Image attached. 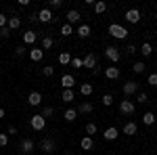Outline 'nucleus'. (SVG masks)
Returning a JSON list of instances; mask_svg holds the SVG:
<instances>
[{"label": "nucleus", "instance_id": "2eb2a0df", "mask_svg": "<svg viewBox=\"0 0 157 155\" xmlns=\"http://www.w3.org/2000/svg\"><path fill=\"white\" fill-rule=\"evenodd\" d=\"M117 134H120V132H117L115 126H109L107 130L103 132V138H105V141H115V138H117Z\"/></svg>", "mask_w": 157, "mask_h": 155}, {"label": "nucleus", "instance_id": "1a4fd4ad", "mask_svg": "<svg viewBox=\"0 0 157 155\" xmlns=\"http://www.w3.org/2000/svg\"><path fill=\"white\" fill-rule=\"evenodd\" d=\"M61 86H63V90H69L75 86V78H73L71 73H63L61 76Z\"/></svg>", "mask_w": 157, "mask_h": 155}, {"label": "nucleus", "instance_id": "473e14b6", "mask_svg": "<svg viewBox=\"0 0 157 155\" xmlns=\"http://www.w3.org/2000/svg\"><path fill=\"white\" fill-rule=\"evenodd\" d=\"M101 103H103L105 107H111V105H113V96L111 95H103L101 96Z\"/></svg>", "mask_w": 157, "mask_h": 155}, {"label": "nucleus", "instance_id": "c9c22d12", "mask_svg": "<svg viewBox=\"0 0 157 155\" xmlns=\"http://www.w3.org/2000/svg\"><path fill=\"white\" fill-rule=\"evenodd\" d=\"M42 73H44L46 78H52V76H55V67H52V65H46V67L42 69Z\"/></svg>", "mask_w": 157, "mask_h": 155}, {"label": "nucleus", "instance_id": "c03bdc74", "mask_svg": "<svg viewBox=\"0 0 157 155\" xmlns=\"http://www.w3.org/2000/svg\"><path fill=\"white\" fill-rule=\"evenodd\" d=\"M0 36L9 38V36H11V29H9V27H0Z\"/></svg>", "mask_w": 157, "mask_h": 155}, {"label": "nucleus", "instance_id": "423d86ee", "mask_svg": "<svg viewBox=\"0 0 157 155\" xmlns=\"http://www.w3.org/2000/svg\"><path fill=\"white\" fill-rule=\"evenodd\" d=\"M124 19H126V21H128V23H138V21H140V11H138V9H128V11H126V15H124Z\"/></svg>", "mask_w": 157, "mask_h": 155}, {"label": "nucleus", "instance_id": "393cba45", "mask_svg": "<svg viewBox=\"0 0 157 155\" xmlns=\"http://www.w3.org/2000/svg\"><path fill=\"white\" fill-rule=\"evenodd\" d=\"M6 27H9V29H19V27H21V19H19V17H9V23H6Z\"/></svg>", "mask_w": 157, "mask_h": 155}, {"label": "nucleus", "instance_id": "4c0bfd02", "mask_svg": "<svg viewBox=\"0 0 157 155\" xmlns=\"http://www.w3.org/2000/svg\"><path fill=\"white\" fill-rule=\"evenodd\" d=\"M71 65L75 69H82V59H78V57H71Z\"/></svg>", "mask_w": 157, "mask_h": 155}, {"label": "nucleus", "instance_id": "6ab92c4d", "mask_svg": "<svg viewBox=\"0 0 157 155\" xmlns=\"http://www.w3.org/2000/svg\"><path fill=\"white\" fill-rule=\"evenodd\" d=\"M36 40H38V34L32 32V29H27V32L23 34V42L25 44H36Z\"/></svg>", "mask_w": 157, "mask_h": 155}, {"label": "nucleus", "instance_id": "f8f14e48", "mask_svg": "<svg viewBox=\"0 0 157 155\" xmlns=\"http://www.w3.org/2000/svg\"><path fill=\"white\" fill-rule=\"evenodd\" d=\"M27 103H29L32 107H40V105H42V95H40L38 90L29 92V95H27Z\"/></svg>", "mask_w": 157, "mask_h": 155}, {"label": "nucleus", "instance_id": "5701e85b", "mask_svg": "<svg viewBox=\"0 0 157 155\" xmlns=\"http://www.w3.org/2000/svg\"><path fill=\"white\" fill-rule=\"evenodd\" d=\"M59 63L61 65H71V55H69V50L59 52Z\"/></svg>", "mask_w": 157, "mask_h": 155}, {"label": "nucleus", "instance_id": "0eeeda50", "mask_svg": "<svg viewBox=\"0 0 157 155\" xmlns=\"http://www.w3.org/2000/svg\"><path fill=\"white\" fill-rule=\"evenodd\" d=\"M134 109H136V105H134L132 101H128V99L120 103V111H121V115H132Z\"/></svg>", "mask_w": 157, "mask_h": 155}, {"label": "nucleus", "instance_id": "ddd939ff", "mask_svg": "<svg viewBox=\"0 0 157 155\" xmlns=\"http://www.w3.org/2000/svg\"><path fill=\"white\" fill-rule=\"evenodd\" d=\"M27 55H29V59L34 61V63H40V61L44 59V50H42V48H29V52H27Z\"/></svg>", "mask_w": 157, "mask_h": 155}, {"label": "nucleus", "instance_id": "6e6552de", "mask_svg": "<svg viewBox=\"0 0 157 155\" xmlns=\"http://www.w3.org/2000/svg\"><path fill=\"white\" fill-rule=\"evenodd\" d=\"M19 151L23 155H32L34 153V141H32V138H23L21 145H19Z\"/></svg>", "mask_w": 157, "mask_h": 155}, {"label": "nucleus", "instance_id": "cd10ccee", "mask_svg": "<svg viewBox=\"0 0 157 155\" xmlns=\"http://www.w3.org/2000/svg\"><path fill=\"white\" fill-rule=\"evenodd\" d=\"M92 6H94V13H97V15H103V13L107 11V2H103V0H98V2H94Z\"/></svg>", "mask_w": 157, "mask_h": 155}, {"label": "nucleus", "instance_id": "a878e982", "mask_svg": "<svg viewBox=\"0 0 157 155\" xmlns=\"http://www.w3.org/2000/svg\"><path fill=\"white\" fill-rule=\"evenodd\" d=\"M92 92H94V86H92V84H82V86H80V95L82 96H90Z\"/></svg>", "mask_w": 157, "mask_h": 155}, {"label": "nucleus", "instance_id": "ea45409f", "mask_svg": "<svg viewBox=\"0 0 157 155\" xmlns=\"http://www.w3.org/2000/svg\"><path fill=\"white\" fill-rule=\"evenodd\" d=\"M147 82L151 84V86H157V73H149V78H147Z\"/></svg>", "mask_w": 157, "mask_h": 155}, {"label": "nucleus", "instance_id": "4be33fe9", "mask_svg": "<svg viewBox=\"0 0 157 155\" xmlns=\"http://www.w3.org/2000/svg\"><path fill=\"white\" fill-rule=\"evenodd\" d=\"M61 101H65V103H73V101H75V92H73V88H69V90H63Z\"/></svg>", "mask_w": 157, "mask_h": 155}, {"label": "nucleus", "instance_id": "bb28decb", "mask_svg": "<svg viewBox=\"0 0 157 155\" xmlns=\"http://www.w3.org/2000/svg\"><path fill=\"white\" fill-rule=\"evenodd\" d=\"M63 118L67 119V122H75V119H78V109H65Z\"/></svg>", "mask_w": 157, "mask_h": 155}, {"label": "nucleus", "instance_id": "aec40b11", "mask_svg": "<svg viewBox=\"0 0 157 155\" xmlns=\"http://www.w3.org/2000/svg\"><path fill=\"white\" fill-rule=\"evenodd\" d=\"M90 32H92V29H90V25H88V23H80V25H78V36H80V38H88V36H90Z\"/></svg>", "mask_w": 157, "mask_h": 155}, {"label": "nucleus", "instance_id": "412c9836", "mask_svg": "<svg viewBox=\"0 0 157 155\" xmlns=\"http://www.w3.org/2000/svg\"><path fill=\"white\" fill-rule=\"evenodd\" d=\"M92 111H94V107H92V103H88V101L80 103V107H78V113H84V115L92 113Z\"/></svg>", "mask_w": 157, "mask_h": 155}, {"label": "nucleus", "instance_id": "b1692460", "mask_svg": "<svg viewBox=\"0 0 157 155\" xmlns=\"http://www.w3.org/2000/svg\"><path fill=\"white\" fill-rule=\"evenodd\" d=\"M155 113H153V111H147L145 115H143V124H145V126H153V124H155Z\"/></svg>", "mask_w": 157, "mask_h": 155}, {"label": "nucleus", "instance_id": "20e7f679", "mask_svg": "<svg viewBox=\"0 0 157 155\" xmlns=\"http://www.w3.org/2000/svg\"><path fill=\"white\" fill-rule=\"evenodd\" d=\"M29 126H32V128H34V130H36V132H42V130H44V128H46V119L42 118L40 113H36L34 118L29 119Z\"/></svg>", "mask_w": 157, "mask_h": 155}, {"label": "nucleus", "instance_id": "39448f33", "mask_svg": "<svg viewBox=\"0 0 157 155\" xmlns=\"http://www.w3.org/2000/svg\"><path fill=\"white\" fill-rule=\"evenodd\" d=\"M55 19H57V17L52 15V11H50L48 6L38 13V21H40V23H50V21H55Z\"/></svg>", "mask_w": 157, "mask_h": 155}, {"label": "nucleus", "instance_id": "a18cd8bd", "mask_svg": "<svg viewBox=\"0 0 157 155\" xmlns=\"http://www.w3.org/2000/svg\"><path fill=\"white\" fill-rule=\"evenodd\" d=\"M136 50H138V48L134 46V44H130V46H126V52H128V55H134Z\"/></svg>", "mask_w": 157, "mask_h": 155}, {"label": "nucleus", "instance_id": "f03ea898", "mask_svg": "<svg viewBox=\"0 0 157 155\" xmlns=\"http://www.w3.org/2000/svg\"><path fill=\"white\" fill-rule=\"evenodd\" d=\"M105 57H107L113 65H117V61L121 59V52H120V48H117V46H107V48H105Z\"/></svg>", "mask_w": 157, "mask_h": 155}, {"label": "nucleus", "instance_id": "49530a36", "mask_svg": "<svg viewBox=\"0 0 157 155\" xmlns=\"http://www.w3.org/2000/svg\"><path fill=\"white\" fill-rule=\"evenodd\" d=\"M6 134H9V136H15V134H17V128H15V126H9V130H6Z\"/></svg>", "mask_w": 157, "mask_h": 155}, {"label": "nucleus", "instance_id": "58836bf2", "mask_svg": "<svg viewBox=\"0 0 157 155\" xmlns=\"http://www.w3.org/2000/svg\"><path fill=\"white\" fill-rule=\"evenodd\" d=\"M147 101H149L147 92H138V96H136V103H147Z\"/></svg>", "mask_w": 157, "mask_h": 155}, {"label": "nucleus", "instance_id": "9d476101", "mask_svg": "<svg viewBox=\"0 0 157 155\" xmlns=\"http://www.w3.org/2000/svg\"><path fill=\"white\" fill-rule=\"evenodd\" d=\"M40 149H42V153H52L57 149V145H55L52 138H42L40 141Z\"/></svg>", "mask_w": 157, "mask_h": 155}, {"label": "nucleus", "instance_id": "79ce46f5", "mask_svg": "<svg viewBox=\"0 0 157 155\" xmlns=\"http://www.w3.org/2000/svg\"><path fill=\"white\" fill-rule=\"evenodd\" d=\"M9 145V134H0V147H6Z\"/></svg>", "mask_w": 157, "mask_h": 155}, {"label": "nucleus", "instance_id": "f704fd0d", "mask_svg": "<svg viewBox=\"0 0 157 155\" xmlns=\"http://www.w3.org/2000/svg\"><path fill=\"white\" fill-rule=\"evenodd\" d=\"M92 134H97V124H86V136H92Z\"/></svg>", "mask_w": 157, "mask_h": 155}, {"label": "nucleus", "instance_id": "7c9ffc66", "mask_svg": "<svg viewBox=\"0 0 157 155\" xmlns=\"http://www.w3.org/2000/svg\"><path fill=\"white\" fill-rule=\"evenodd\" d=\"M145 69H147V65L143 63V61H136V63L132 65V72H134V73H143Z\"/></svg>", "mask_w": 157, "mask_h": 155}, {"label": "nucleus", "instance_id": "c85d7f7f", "mask_svg": "<svg viewBox=\"0 0 157 155\" xmlns=\"http://www.w3.org/2000/svg\"><path fill=\"white\" fill-rule=\"evenodd\" d=\"M55 46V40L50 36H42V50H48V48Z\"/></svg>", "mask_w": 157, "mask_h": 155}, {"label": "nucleus", "instance_id": "72a5a7b5", "mask_svg": "<svg viewBox=\"0 0 157 155\" xmlns=\"http://www.w3.org/2000/svg\"><path fill=\"white\" fill-rule=\"evenodd\" d=\"M52 113H55V109H52V107L48 105V107H44V109H42V113H40V115H42L44 119H48V118H52Z\"/></svg>", "mask_w": 157, "mask_h": 155}, {"label": "nucleus", "instance_id": "c756f323", "mask_svg": "<svg viewBox=\"0 0 157 155\" xmlns=\"http://www.w3.org/2000/svg\"><path fill=\"white\" fill-rule=\"evenodd\" d=\"M71 34H73V27L69 23H63V25H61V36H63V38H69Z\"/></svg>", "mask_w": 157, "mask_h": 155}, {"label": "nucleus", "instance_id": "2f4dec72", "mask_svg": "<svg viewBox=\"0 0 157 155\" xmlns=\"http://www.w3.org/2000/svg\"><path fill=\"white\" fill-rule=\"evenodd\" d=\"M140 52H143V57H151V52H153V46H151L149 42H145V44L140 46Z\"/></svg>", "mask_w": 157, "mask_h": 155}, {"label": "nucleus", "instance_id": "de8ad7c7", "mask_svg": "<svg viewBox=\"0 0 157 155\" xmlns=\"http://www.w3.org/2000/svg\"><path fill=\"white\" fill-rule=\"evenodd\" d=\"M29 21H32L34 25H36V23H40V21H38V13H36V15H29Z\"/></svg>", "mask_w": 157, "mask_h": 155}, {"label": "nucleus", "instance_id": "dca6fc26", "mask_svg": "<svg viewBox=\"0 0 157 155\" xmlns=\"http://www.w3.org/2000/svg\"><path fill=\"white\" fill-rule=\"evenodd\" d=\"M124 134H128V136H134V134H138V126H136L134 122H128V124H124Z\"/></svg>", "mask_w": 157, "mask_h": 155}, {"label": "nucleus", "instance_id": "4468645a", "mask_svg": "<svg viewBox=\"0 0 157 155\" xmlns=\"http://www.w3.org/2000/svg\"><path fill=\"white\" fill-rule=\"evenodd\" d=\"M120 76H121V72H120V67H115V65H111V67L105 69V78L107 80H117Z\"/></svg>", "mask_w": 157, "mask_h": 155}, {"label": "nucleus", "instance_id": "e433bc0d", "mask_svg": "<svg viewBox=\"0 0 157 155\" xmlns=\"http://www.w3.org/2000/svg\"><path fill=\"white\" fill-rule=\"evenodd\" d=\"M25 52H27V48H25V46H17V48H15V57H23Z\"/></svg>", "mask_w": 157, "mask_h": 155}, {"label": "nucleus", "instance_id": "37998d69", "mask_svg": "<svg viewBox=\"0 0 157 155\" xmlns=\"http://www.w3.org/2000/svg\"><path fill=\"white\" fill-rule=\"evenodd\" d=\"M61 6H63V2H61V0H50V6H48V9H61Z\"/></svg>", "mask_w": 157, "mask_h": 155}, {"label": "nucleus", "instance_id": "a211bd4d", "mask_svg": "<svg viewBox=\"0 0 157 155\" xmlns=\"http://www.w3.org/2000/svg\"><path fill=\"white\" fill-rule=\"evenodd\" d=\"M67 23H69V25H73V23H80V11H75V9L67 11Z\"/></svg>", "mask_w": 157, "mask_h": 155}, {"label": "nucleus", "instance_id": "f257e3e1", "mask_svg": "<svg viewBox=\"0 0 157 155\" xmlns=\"http://www.w3.org/2000/svg\"><path fill=\"white\" fill-rule=\"evenodd\" d=\"M109 36L115 38V40H126L128 38V29L120 23H111L109 25Z\"/></svg>", "mask_w": 157, "mask_h": 155}, {"label": "nucleus", "instance_id": "a19ab883", "mask_svg": "<svg viewBox=\"0 0 157 155\" xmlns=\"http://www.w3.org/2000/svg\"><path fill=\"white\" fill-rule=\"evenodd\" d=\"M6 23H9V17L4 13H0V27H6Z\"/></svg>", "mask_w": 157, "mask_h": 155}, {"label": "nucleus", "instance_id": "7ed1b4c3", "mask_svg": "<svg viewBox=\"0 0 157 155\" xmlns=\"http://www.w3.org/2000/svg\"><path fill=\"white\" fill-rule=\"evenodd\" d=\"M97 61H98V59H97V55H94V52H88L84 59H82V67H86V69H92V72H94V69L98 67Z\"/></svg>", "mask_w": 157, "mask_h": 155}, {"label": "nucleus", "instance_id": "f3484780", "mask_svg": "<svg viewBox=\"0 0 157 155\" xmlns=\"http://www.w3.org/2000/svg\"><path fill=\"white\" fill-rule=\"evenodd\" d=\"M80 147H82V151H90V149L94 147V141H92V136H82V141H80Z\"/></svg>", "mask_w": 157, "mask_h": 155}, {"label": "nucleus", "instance_id": "09e8293b", "mask_svg": "<svg viewBox=\"0 0 157 155\" xmlns=\"http://www.w3.org/2000/svg\"><path fill=\"white\" fill-rule=\"evenodd\" d=\"M2 118H4V109L0 107V119H2Z\"/></svg>", "mask_w": 157, "mask_h": 155}, {"label": "nucleus", "instance_id": "9b49d317", "mask_svg": "<svg viewBox=\"0 0 157 155\" xmlns=\"http://www.w3.org/2000/svg\"><path fill=\"white\" fill-rule=\"evenodd\" d=\"M121 90H124L126 96H132L134 92H138V82H132V80H130V82H126L121 86Z\"/></svg>", "mask_w": 157, "mask_h": 155}]
</instances>
